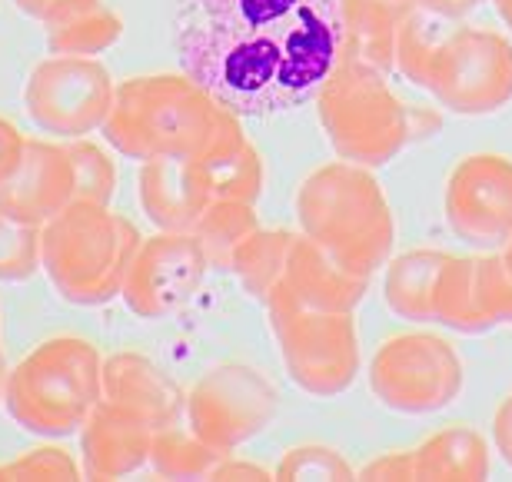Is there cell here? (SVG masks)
I'll return each instance as SVG.
<instances>
[{
	"label": "cell",
	"mask_w": 512,
	"mask_h": 482,
	"mask_svg": "<svg viewBox=\"0 0 512 482\" xmlns=\"http://www.w3.org/2000/svg\"><path fill=\"white\" fill-rule=\"evenodd\" d=\"M436 97L459 114H483L512 97V47L486 30H459L426 70Z\"/></svg>",
	"instance_id": "52a82bcc"
},
{
	"label": "cell",
	"mask_w": 512,
	"mask_h": 482,
	"mask_svg": "<svg viewBox=\"0 0 512 482\" xmlns=\"http://www.w3.org/2000/svg\"><path fill=\"white\" fill-rule=\"evenodd\" d=\"M210 479H263V469L243 466V463H220L217 469H213Z\"/></svg>",
	"instance_id": "83f0119b"
},
{
	"label": "cell",
	"mask_w": 512,
	"mask_h": 482,
	"mask_svg": "<svg viewBox=\"0 0 512 482\" xmlns=\"http://www.w3.org/2000/svg\"><path fill=\"white\" fill-rule=\"evenodd\" d=\"M433 369L436 366V356L429 353H406L399 350L393 353L386 369V379H389V389H393L396 399H429L443 389V376H436Z\"/></svg>",
	"instance_id": "cb8c5ba5"
},
{
	"label": "cell",
	"mask_w": 512,
	"mask_h": 482,
	"mask_svg": "<svg viewBox=\"0 0 512 482\" xmlns=\"http://www.w3.org/2000/svg\"><path fill=\"white\" fill-rule=\"evenodd\" d=\"M193 240L200 243L203 256H207L210 266H227L230 270V260L233 253L240 250V243L256 233V217H253V207L243 200H217L213 197L203 213L193 223Z\"/></svg>",
	"instance_id": "d6986e66"
},
{
	"label": "cell",
	"mask_w": 512,
	"mask_h": 482,
	"mask_svg": "<svg viewBox=\"0 0 512 482\" xmlns=\"http://www.w3.org/2000/svg\"><path fill=\"white\" fill-rule=\"evenodd\" d=\"M67 153L74 160V177H77V203H97V207H110L117 187V170L114 160L107 157L97 143L90 140H70Z\"/></svg>",
	"instance_id": "7402d4cb"
},
{
	"label": "cell",
	"mask_w": 512,
	"mask_h": 482,
	"mask_svg": "<svg viewBox=\"0 0 512 482\" xmlns=\"http://www.w3.org/2000/svg\"><path fill=\"white\" fill-rule=\"evenodd\" d=\"M303 476V473H346V469L340 463H333V459H310L303 456V449L296 453L290 463L280 466V476Z\"/></svg>",
	"instance_id": "4316f807"
},
{
	"label": "cell",
	"mask_w": 512,
	"mask_h": 482,
	"mask_svg": "<svg viewBox=\"0 0 512 482\" xmlns=\"http://www.w3.org/2000/svg\"><path fill=\"white\" fill-rule=\"evenodd\" d=\"M223 110L187 74L130 77L114 90L104 137L127 160H193L207 150Z\"/></svg>",
	"instance_id": "7a4b0ae2"
},
{
	"label": "cell",
	"mask_w": 512,
	"mask_h": 482,
	"mask_svg": "<svg viewBox=\"0 0 512 482\" xmlns=\"http://www.w3.org/2000/svg\"><path fill=\"white\" fill-rule=\"evenodd\" d=\"M40 24L50 54L64 57H97L124 37V20L104 0H60Z\"/></svg>",
	"instance_id": "9a60e30c"
},
{
	"label": "cell",
	"mask_w": 512,
	"mask_h": 482,
	"mask_svg": "<svg viewBox=\"0 0 512 482\" xmlns=\"http://www.w3.org/2000/svg\"><path fill=\"white\" fill-rule=\"evenodd\" d=\"M403 4H416V0H403Z\"/></svg>",
	"instance_id": "836d02e7"
},
{
	"label": "cell",
	"mask_w": 512,
	"mask_h": 482,
	"mask_svg": "<svg viewBox=\"0 0 512 482\" xmlns=\"http://www.w3.org/2000/svg\"><path fill=\"white\" fill-rule=\"evenodd\" d=\"M426 4L439 14H463V10H473L479 0H426Z\"/></svg>",
	"instance_id": "f546056e"
},
{
	"label": "cell",
	"mask_w": 512,
	"mask_h": 482,
	"mask_svg": "<svg viewBox=\"0 0 512 482\" xmlns=\"http://www.w3.org/2000/svg\"><path fill=\"white\" fill-rule=\"evenodd\" d=\"M207 266L210 263L193 233L160 230L157 237L140 240L120 296L130 313L143 316V320H163L193 300V293L207 276Z\"/></svg>",
	"instance_id": "ba28073f"
},
{
	"label": "cell",
	"mask_w": 512,
	"mask_h": 482,
	"mask_svg": "<svg viewBox=\"0 0 512 482\" xmlns=\"http://www.w3.org/2000/svg\"><path fill=\"white\" fill-rule=\"evenodd\" d=\"M283 250H286V243L280 237L250 233V237L240 243V250L233 253L230 270L240 276V283L247 286L253 296H266L276 283V266L283 263Z\"/></svg>",
	"instance_id": "603a6c76"
},
{
	"label": "cell",
	"mask_w": 512,
	"mask_h": 482,
	"mask_svg": "<svg viewBox=\"0 0 512 482\" xmlns=\"http://www.w3.org/2000/svg\"><path fill=\"white\" fill-rule=\"evenodd\" d=\"M197 163L203 183H207L210 197L217 200H243L253 203L260 197V153L250 147V140L243 137L240 117L237 114H223L217 133L207 143V150L200 157H193Z\"/></svg>",
	"instance_id": "5bb4252c"
},
{
	"label": "cell",
	"mask_w": 512,
	"mask_h": 482,
	"mask_svg": "<svg viewBox=\"0 0 512 482\" xmlns=\"http://www.w3.org/2000/svg\"><path fill=\"white\" fill-rule=\"evenodd\" d=\"M100 399L120 413H127L150 429L180 423L187 409V393L163 373V369L140 353H114L104 360Z\"/></svg>",
	"instance_id": "8fae6325"
},
{
	"label": "cell",
	"mask_w": 512,
	"mask_h": 482,
	"mask_svg": "<svg viewBox=\"0 0 512 482\" xmlns=\"http://www.w3.org/2000/svg\"><path fill=\"white\" fill-rule=\"evenodd\" d=\"M223 456L227 453L203 443L190 426L170 423L153 433L150 466L163 479H210L213 469L223 463Z\"/></svg>",
	"instance_id": "ac0fdd59"
},
{
	"label": "cell",
	"mask_w": 512,
	"mask_h": 482,
	"mask_svg": "<svg viewBox=\"0 0 512 482\" xmlns=\"http://www.w3.org/2000/svg\"><path fill=\"white\" fill-rule=\"evenodd\" d=\"M499 436H503V446H506V453L512 459V406L503 413V426H499Z\"/></svg>",
	"instance_id": "4dcf8cb0"
},
{
	"label": "cell",
	"mask_w": 512,
	"mask_h": 482,
	"mask_svg": "<svg viewBox=\"0 0 512 482\" xmlns=\"http://www.w3.org/2000/svg\"><path fill=\"white\" fill-rule=\"evenodd\" d=\"M104 356L80 336H54L34 346L7 373L4 406L34 436H70L100 403Z\"/></svg>",
	"instance_id": "277c9868"
},
{
	"label": "cell",
	"mask_w": 512,
	"mask_h": 482,
	"mask_svg": "<svg viewBox=\"0 0 512 482\" xmlns=\"http://www.w3.org/2000/svg\"><path fill=\"white\" fill-rule=\"evenodd\" d=\"M456 217L479 237L503 230L512 213V170L496 160H473L456 183Z\"/></svg>",
	"instance_id": "2e32d148"
},
{
	"label": "cell",
	"mask_w": 512,
	"mask_h": 482,
	"mask_svg": "<svg viewBox=\"0 0 512 482\" xmlns=\"http://www.w3.org/2000/svg\"><path fill=\"white\" fill-rule=\"evenodd\" d=\"M453 34L456 30H446L439 10H433V14H409V17L399 20L393 54H399V67H403V74L409 80H419V84H423L429 64H433L436 54L443 50V44Z\"/></svg>",
	"instance_id": "ffe728a7"
},
{
	"label": "cell",
	"mask_w": 512,
	"mask_h": 482,
	"mask_svg": "<svg viewBox=\"0 0 512 482\" xmlns=\"http://www.w3.org/2000/svg\"><path fill=\"white\" fill-rule=\"evenodd\" d=\"M273 393L247 366H217L187 393V426L203 443L230 453L263 429Z\"/></svg>",
	"instance_id": "9c48e42d"
},
{
	"label": "cell",
	"mask_w": 512,
	"mask_h": 482,
	"mask_svg": "<svg viewBox=\"0 0 512 482\" xmlns=\"http://www.w3.org/2000/svg\"><path fill=\"white\" fill-rule=\"evenodd\" d=\"M343 54L366 67H386L396 50L403 0H340Z\"/></svg>",
	"instance_id": "e0dca14e"
},
{
	"label": "cell",
	"mask_w": 512,
	"mask_h": 482,
	"mask_svg": "<svg viewBox=\"0 0 512 482\" xmlns=\"http://www.w3.org/2000/svg\"><path fill=\"white\" fill-rule=\"evenodd\" d=\"M7 360H4V353H0V403H4V386H7Z\"/></svg>",
	"instance_id": "1f68e13d"
},
{
	"label": "cell",
	"mask_w": 512,
	"mask_h": 482,
	"mask_svg": "<svg viewBox=\"0 0 512 482\" xmlns=\"http://www.w3.org/2000/svg\"><path fill=\"white\" fill-rule=\"evenodd\" d=\"M84 469L67 449L60 446H37L27 449L20 459H10V463H0V479H80Z\"/></svg>",
	"instance_id": "d4e9b609"
},
{
	"label": "cell",
	"mask_w": 512,
	"mask_h": 482,
	"mask_svg": "<svg viewBox=\"0 0 512 482\" xmlns=\"http://www.w3.org/2000/svg\"><path fill=\"white\" fill-rule=\"evenodd\" d=\"M27 137L20 133L14 123L0 117V187L14 177V170L20 167V157H24Z\"/></svg>",
	"instance_id": "484cf974"
},
{
	"label": "cell",
	"mask_w": 512,
	"mask_h": 482,
	"mask_svg": "<svg viewBox=\"0 0 512 482\" xmlns=\"http://www.w3.org/2000/svg\"><path fill=\"white\" fill-rule=\"evenodd\" d=\"M316 97L330 137L346 153L383 157L393 150V140L399 137V107L366 64L340 57Z\"/></svg>",
	"instance_id": "8992f818"
},
{
	"label": "cell",
	"mask_w": 512,
	"mask_h": 482,
	"mask_svg": "<svg viewBox=\"0 0 512 482\" xmlns=\"http://www.w3.org/2000/svg\"><path fill=\"white\" fill-rule=\"evenodd\" d=\"M153 433L157 429L100 399L80 426V469L87 479H124L140 473L150 463Z\"/></svg>",
	"instance_id": "7c38bea8"
},
{
	"label": "cell",
	"mask_w": 512,
	"mask_h": 482,
	"mask_svg": "<svg viewBox=\"0 0 512 482\" xmlns=\"http://www.w3.org/2000/svg\"><path fill=\"white\" fill-rule=\"evenodd\" d=\"M14 4L24 10L27 17H34V20H44L50 10H54L60 0H14Z\"/></svg>",
	"instance_id": "f1b7e54d"
},
{
	"label": "cell",
	"mask_w": 512,
	"mask_h": 482,
	"mask_svg": "<svg viewBox=\"0 0 512 482\" xmlns=\"http://www.w3.org/2000/svg\"><path fill=\"white\" fill-rule=\"evenodd\" d=\"M140 207L153 227L170 233H190L203 207L213 200L197 163L177 157L143 160L137 177Z\"/></svg>",
	"instance_id": "4fadbf2b"
},
{
	"label": "cell",
	"mask_w": 512,
	"mask_h": 482,
	"mask_svg": "<svg viewBox=\"0 0 512 482\" xmlns=\"http://www.w3.org/2000/svg\"><path fill=\"white\" fill-rule=\"evenodd\" d=\"M499 10H503V17H506V24L512 27V0H496Z\"/></svg>",
	"instance_id": "d6a6232c"
},
{
	"label": "cell",
	"mask_w": 512,
	"mask_h": 482,
	"mask_svg": "<svg viewBox=\"0 0 512 482\" xmlns=\"http://www.w3.org/2000/svg\"><path fill=\"white\" fill-rule=\"evenodd\" d=\"M74 197H77V177H74V160L67 153V143L27 137L20 167L0 187V210H7L17 220L44 227L60 210H67Z\"/></svg>",
	"instance_id": "30bf717a"
},
{
	"label": "cell",
	"mask_w": 512,
	"mask_h": 482,
	"mask_svg": "<svg viewBox=\"0 0 512 482\" xmlns=\"http://www.w3.org/2000/svg\"><path fill=\"white\" fill-rule=\"evenodd\" d=\"M40 270V227L0 210V283H24Z\"/></svg>",
	"instance_id": "44dd1931"
},
{
	"label": "cell",
	"mask_w": 512,
	"mask_h": 482,
	"mask_svg": "<svg viewBox=\"0 0 512 482\" xmlns=\"http://www.w3.org/2000/svg\"><path fill=\"white\" fill-rule=\"evenodd\" d=\"M114 80L97 57L54 54L30 70L24 87V107L44 133L80 140L104 130L114 107Z\"/></svg>",
	"instance_id": "5b68a950"
},
{
	"label": "cell",
	"mask_w": 512,
	"mask_h": 482,
	"mask_svg": "<svg viewBox=\"0 0 512 482\" xmlns=\"http://www.w3.org/2000/svg\"><path fill=\"white\" fill-rule=\"evenodd\" d=\"M140 240L137 227L110 207L74 200L40 227V266L67 303L100 306L120 296Z\"/></svg>",
	"instance_id": "3957f363"
},
{
	"label": "cell",
	"mask_w": 512,
	"mask_h": 482,
	"mask_svg": "<svg viewBox=\"0 0 512 482\" xmlns=\"http://www.w3.org/2000/svg\"><path fill=\"white\" fill-rule=\"evenodd\" d=\"M173 47L223 110L276 117L313 100L340 64V0H177Z\"/></svg>",
	"instance_id": "6da1fadb"
}]
</instances>
